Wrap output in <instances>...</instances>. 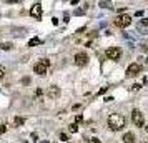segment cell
Here are the masks:
<instances>
[{"label": "cell", "mask_w": 148, "mask_h": 143, "mask_svg": "<svg viewBox=\"0 0 148 143\" xmlns=\"http://www.w3.org/2000/svg\"><path fill=\"white\" fill-rule=\"evenodd\" d=\"M108 127L110 130H113V131H120L125 125H127V120H125V116L120 115V113H112V115L108 116Z\"/></svg>", "instance_id": "cell-1"}, {"label": "cell", "mask_w": 148, "mask_h": 143, "mask_svg": "<svg viewBox=\"0 0 148 143\" xmlns=\"http://www.w3.org/2000/svg\"><path fill=\"white\" fill-rule=\"evenodd\" d=\"M50 67V60H47V58H42L38 63H35L34 67V72L37 73V75H45L47 73V68Z\"/></svg>", "instance_id": "cell-2"}, {"label": "cell", "mask_w": 148, "mask_h": 143, "mask_svg": "<svg viewBox=\"0 0 148 143\" xmlns=\"http://www.w3.org/2000/svg\"><path fill=\"white\" fill-rule=\"evenodd\" d=\"M132 122H133L135 127H143L145 120H143V115H141L140 110H133L132 112Z\"/></svg>", "instance_id": "cell-3"}, {"label": "cell", "mask_w": 148, "mask_h": 143, "mask_svg": "<svg viewBox=\"0 0 148 143\" xmlns=\"http://www.w3.org/2000/svg\"><path fill=\"white\" fill-rule=\"evenodd\" d=\"M130 23H132V17H130V15H120V17L115 20V25H116V27H120V28L128 27Z\"/></svg>", "instance_id": "cell-4"}, {"label": "cell", "mask_w": 148, "mask_h": 143, "mask_svg": "<svg viewBox=\"0 0 148 143\" xmlns=\"http://www.w3.org/2000/svg\"><path fill=\"white\" fill-rule=\"evenodd\" d=\"M107 57L110 58V60H120V57H121V50L118 47H110L107 50Z\"/></svg>", "instance_id": "cell-5"}, {"label": "cell", "mask_w": 148, "mask_h": 143, "mask_svg": "<svg viewBox=\"0 0 148 143\" xmlns=\"http://www.w3.org/2000/svg\"><path fill=\"white\" fill-rule=\"evenodd\" d=\"M75 63L78 65V67H85L88 63V55L85 52H78V53L75 55Z\"/></svg>", "instance_id": "cell-6"}, {"label": "cell", "mask_w": 148, "mask_h": 143, "mask_svg": "<svg viewBox=\"0 0 148 143\" xmlns=\"http://www.w3.org/2000/svg\"><path fill=\"white\" fill-rule=\"evenodd\" d=\"M140 70H141V67L138 65V63H132V65L127 68V75L128 77H136L138 73H140Z\"/></svg>", "instance_id": "cell-7"}, {"label": "cell", "mask_w": 148, "mask_h": 143, "mask_svg": "<svg viewBox=\"0 0 148 143\" xmlns=\"http://www.w3.org/2000/svg\"><path fill=\"white\" fill-rule=\"evenodd\" d=\"M30 15L34 18H37V20H40V17H42V5L40 3H35L34 7L30 8Z\"/></svg>", "instance_id": "cell-8"}, {"label": "cell", "mask_w": 148, "mask_h": 143, "mask_svg": "<svg viewBox=\"0 0 148 143\" xmlns=\"http://www.w3.org/2000/svg\"><path fill=\"white\" fill-rule=\"evenodd\" d=\"M47 95H48V98H58V96H60V88L55 87V85H52V87H48Z\"/></svg>", "instance_id": "cell-9"}, {"label": "cell", "mask_w": 148, "mask_h": 143, "mask_svg": "<svg viewBox=\"0 0 148 143\" xmlns=\"http://www.w3.org/2000/svg\"><path fill=\"white\" fill-rule=\"evenodd\" d=\"M123 143H135V135L132 131H128L123 135Z\"/></svg>", "instance_id": "cell-10"}, {"label": "cell", "mask_w": 148, "mask_h": 143, "mask_svg": "<svg viewBox=\"0 0 148 143\" xmlns=\"http://www.w3.org/2000/svg\"><path fill=\"white\" fill-rule=\"evenodd\" d=\"M38 43H40V38H38V37H34L32 40L28 42V47H35V45H38Z\"/></svg>", "instance_id": "cell-11"}, {"label": "cell", "mask_w": 148, "mask_h": 143, "mask_svg": "<svg viewBox=\"0 0 148 143\" xmlns=\"http://www.w3.org/2000/svg\"><path fill=\"white\" fill-rule=\"evenodd\" d=\"M68 130H70L72 133H77V131H78V125H77V123H72V125L68 127Z\"/></svg>", "instance_id": "cell-12"}, {"label": "cell", "mask_w": 148, "mask_h": 143, "mask_svg": "<svg viewBox=\"0 0 148 143\" xmlns=\"http://www.w3.org/2000/svg\"><path fill=\"white\" fill-rule=\"evenodd\" d=\"M23 122H25V120H23L22 116H17V118H15V125H23Z\"/></svg>", "instance_id": "cell-13"}, {"label": "cell", "mask_w": 148, "mask_h": 143, "mask_svg": "<svg viewBox=\"0 0 148 143\" xmlns=\"http://www.w3.org/2000/svg\"><path fill=\"white\" fill-rule=\"evenodd\" d=\"M100 7H103V8H112V3H108V2H100Z\"/></svg>", "instance_id": "cell-14"}, {"label": "cell", "mask_w": 148, "mask_h": 143, "mask_svg": "<svg viewBox=\"0 0 148 143\" xmlns=\"http://www.w3.org/2000/svg\"><path fill=\"white\" fill-rule=\"evenodd\" d=\"M60 140H62V142H67V140H68V136L65 135V133H60Z\"/></svg>", "instance_id": "cell-15"}, {"label": "cell", "mask_w": 148, "mask_h": 143, "mask_svg": "<svg viewBox=\"0 0 148 143\" xmlns=\"http://www.w3.org/2000/svg\"><path fill=\"white\" fill-rule=\"evenodd\" d=\"M88 143H101V142L98 140V138H95V136H93V138H90V142H88Z\"/></svg>", "instance_id": "cell-16"}, {"label": "cell", "mask_w": 148, "mask_h": 143, "mask_svg": "<svg viewBox=\"0 0 148 143\" xmlns=\"http://www.w3.org/2000/svg\"><path fill=\"white\" fill-rule=\"evenodd\" d=\"M10 47H12L10 43H3V45H2V48H3V50H10Z\"/></svg>", "instance_id": "cell-17"}, {"label": "cell", "mask_w": 148, "mask_h": 143, "mask_svg": "<svg viewBox=\"0 0 148 143\" xmlns=\"http://www.w3.org/2000/svg\"><path fill=\"white\" fill-rule=\"evenodd\" d=\"M140 88H141V85H140V83H135L133 87H132V90H140Z\"/></svg>", "instance_id": "cell-18"}, {"label": "cell", "mask_w": 148, "mask_h": 143, "mask_svg": "<svg viewBox=\"0 0 148 143\" xmlns=\"http://www.w3.org/2000/svg\"><path fill=\"white\" fill-rule=\"evenodd\" d=\"M3 73H5V68H3L2 65H0V80H2V77H3Z\"/></svg>", "instance_id": "cell-19"}, {"label": "cell", "mask_w": 148, "mask_h": 143, "mask_svg": "<svg viewBox=\"0 0 148 143\" xmlns=\"http://www.w3.org/2000/svg\"><path fill=\"white\" fill-rule=\"evenodd\" d=\"M83 12H85V8H78V10H75V14L77 15H82Z\"/></svg>", "instance_id": "cell-20"}, {"label": "cell", "mask_w": 148, "mask_h": 143, "mask_svg": "<svg viewBox=\"0 0 148 143\" xmlns=\"http://www.w3.org/2000/svg\"><path fill=\"white\" fill-rule=\"evenodd\" d=\"M82 120H83V118H82V115H77V118H75V122H77V125H78V123H80Z\"/></svg>", "instance_id": "cell-21"}, {"label": "cell", "mask_w": 148, "mask_h": 143, "mask_svg": "<svg viewBox=\"0 0 148 143\" xmlns=\"http://www.w3.org/2000/svg\"><path fill=\"white\" fill-rule=\"evenodd\" d=\"M107 88H108V87H103V88H101L100 92H98V95H101V93H105V92H107Z\"/></svg>", "instance_id": "cell-22"}, {"label": "cell", "mask_w": 148, "mask_h": 143, "mask_svg": "<svg viewBox=\"0 0 148 143\" xmlns=\"http://www.w3.org/2000/svg\"><path fill=\"white\" fill-rule=\"evenodd\" d=\"M5 130H7V128H5V125H2V127H0V133H3Z\"/></svg>", "instance_id": "cell-23"}, {"label": "cell", "mask_w": 148, "mask_h": 143, "mask_svg": "<svg viewBox=\"0 0 148 143\" xmlns=\"http://www.w3.org/2000/svg\"><path fill=\"white\" fill-rule=\"evenodd\" d=\"M141 23H143V25H148V18H143V20H141Z\"/></svg>", "instance_id": "cell-24"}, {"label": "cell", "mask_w": 148, "mask_h": 143, "mask_svg": "<svg viewBox=\"0 0 148 143\" xmlns=\"http://www.w3.org/2000/svg\"><path fill=\"white\" fill-rule=\"evenodd\" d=\"M42 143H48V142H42Z\"/></svg>", "instance_id": "cell-25"}]
</instances>
